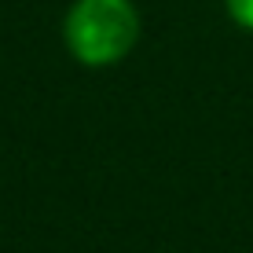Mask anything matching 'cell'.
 <instances>
[{
  "label": "cell",
  "mask_w": 253,
  "mask_h": 253,
  "mask_svg": "<svg viewBox=\"0 0 253 253\" xmlns=\"http://www.w3.org/2000/svg\"><path fill=\"white\" fill-rule=\"evenodd\" d=\"M143 19L132 0H74L63 19L66 51L81 66H114L139 44Z\"/></svg>",
  "instance_id": "6da1fadb"
},
{
  "label": "cell",
  "mask_w": 253,
  "mask_h": 253,
  "mask_svg": "<svg viewBox=\"0 0 253 253\" xmlns=\"http://www.w3.org/2000/svg\"><path fill=\"white\" fill-rule=\"evenodd\" d=\"M224 7H228L235 26H242V30L253 33V0H224Z\"/></svg>",
  "instance_id": "7a4b0ae2"
}]
</instances>
